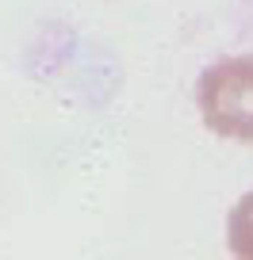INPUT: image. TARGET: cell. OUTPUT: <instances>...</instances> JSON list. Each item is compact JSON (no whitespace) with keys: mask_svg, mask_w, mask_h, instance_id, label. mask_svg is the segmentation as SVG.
<instances>
[{"mask_svg":"<svg viewBox=\"0 0 253 260\" xmlns=\"http://www.w3.org/2000/svg\"><path fill=\"white\" fill-rule=\"evenodd\" d=\"M204 126L219 138L253 142V54L207 65L196 84Z\"/></svg>","mask_w":253,"mask_h":260,"instance_id":"obj_1","label":"cell"},{"mask_svg":"<svg viewBox=\"0 0 253 260\" xmlns=\"http://www.w3.org/2000/svg\"><path fill=\"white\" fill-rule=\"evenodd\" d=\"M227 241H230L234 260H253V191H245L230 211Z\"/></svg>","mask_w":253,"mask_h":260,"instance_id":"obj_2","label":"cell"}]
</instances>
